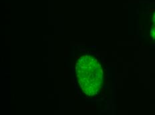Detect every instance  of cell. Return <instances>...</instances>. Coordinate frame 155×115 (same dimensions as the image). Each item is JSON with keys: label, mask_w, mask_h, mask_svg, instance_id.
Wrapping results in <instances>:
<instances>
[{"label": "cell", "mask_w": 155, "mask_h": 115, "mask_svg": "<svg viewBox=\"0 0 155 115\" xmlns=\"http://www.w3.org/2000/svg\"><path fill=\"white\" fill-rule=\"evenodd\" d=\"M151 33L152 37H153L154 39H155V12L153 16V25H152Z\"/></svg>", "instance_id": "1"}]
</instances>
